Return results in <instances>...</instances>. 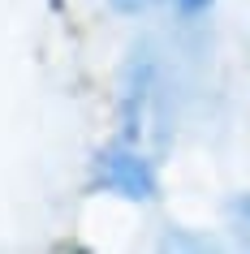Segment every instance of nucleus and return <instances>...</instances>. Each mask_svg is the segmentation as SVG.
Masks as SVG:
<instances>
[{
  "mask_svg": "<svg viewBox=\"0 0 250 254\" xmlns=\"http://www.w3.org/2000/svg\"><path fill=\"white\" fill-rule=\"evenodd\" d=\"M99 186L121 198H156V173L130 147H108L99 155Z\"/></svg>",
  "mask_w": 250,
  "mask_h": 254,
  "instance_id": "1",
  "label": "nucleus"
},
{
  "mask_svg": "<svg viewBox=\"0 0 250 254\" xmlns=\"http://www.w3.org/2000/svg\"><path fill=\"white\" fill-rule=\"evenodd\" d=\"M242 215H246V220H250V198H246V202H242Z\"/></svg>",
  "mask_w": 250,
  "mask_h": 254,
  "instance_id": "2",
  "label": "nucleus"
}]
</instances>
